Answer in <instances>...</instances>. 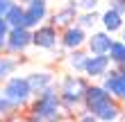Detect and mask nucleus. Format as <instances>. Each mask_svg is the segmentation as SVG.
Instances as JSON below:
<instances>
[{"label":"nucleus","mask_w":125,"mask_h":122,"mask_svg":"<svg viewBox=\"0 0 125 122\" xmlns=\"http://www.w3.org/2000/svg\"><path fill=\"white\" fill-rule=\"evenodd\" d=\"M89 84L91 81L84 75H77V73H68L57 81L59 102L71 118H75V111H82V99H84V93L89 88Z\"/></svg>","instance_id":"obj_2"},{"label":"nucleus","mask_w":125,"mask_h":122,"mask_svg":"<svg viewBox=\"0 0 125 122\" xmlns=\"http://www.w3.org/2000/svg\"><path fill=\"white\" fill-rule=\"evenodd\" d=\"M32 48V30L25 27H11L5 36V54L21 57Z\"/></svg>","instance_id":"obj_4"},{"label":"nucleus","mask_w":125,"mask_h":122,"mask_svg":"<svg viewBox=\"0 0 125 122\" xmlns=\"http://www.w3.org/2000/svg\"><path fill=\"white\" fill-rule=\"evenodd\" d=\"M80 11H95L98 9V0H77Z\"/></svg>","instance_id":"obj_21"},{"label":"nucleus","mask_w":125,"mask_h":122,"mask_svg":"<svg viewBox=\"0 0 125 122\" xmlns=\"http://www.w3.org/2000/svg\"><path fill=\"white\" fill-rule=\"evenodd\" d=\"M7 32H9V25L5 18H0V36H7Z\"/></svg>","instance_id":"obj_25"},{"label":"nucleus","mask_w":125,"mask_h":122,"mask_svg":"<svg viewBox=\"0 0 125 122\" xmlns=\"http://www.w3.org/2000/svg\"><path fill=\"white\" fill-rule=\"evenodd\" d=\"M77 16H80V9H77V0H68L66 5H62L57 11L50 14V25L57 27V30H66V27H71V25H75L77 23Z\"/></svg>","instance_id":"obj_6"},{"label":"nucleus","mask_w":125,"mask_h":122,"mask_svg":"<svg viewBox=\"0 0 125 122\" xmlns=\"http://www.w3.org/2000/svg\"><path fill=\"white\" fill-rule=\"evenodd\" d=\"M64 59H66V66H68L71 73L82 75L84 73V66H86V59H89V52H86L84 48L82 50H73V52H68Z\"/></svg>","instance_id":"obj_16"},{"label":"nucleus","mask_w":125,"mask_h":122,"mask_svg":"<svg viewBox=\"0 0 125 122\" xmlns=\"http://www.w3.org/2000/svg\"><path fill=\"white\" fill-rule=\"evenodd\" d=\"M0 93H2L9 102H14L18 109L27 106L32 102V97H34V93L30 88V84H27L25 75H11L9 79H5L2 86H0Z\"/></svg>","instance_id":"obj_3"},{"label":"nucleus","mask_w":125,"mask_h":122,"mask_svg":"<svg viewBox=\"0 0 125 122\" xmlns=\"http://www.w3.org/2000/svg\"><path fill=\"white\" fill-rule=\"evenodd\" d=\"M89 113H91V115L98 120V122H118V120L123 118L125 111H123V104L118 102V99L109 97V99H105L102 104L93 106Z\"/></svg>","instance_id":"obj_8"},{"label":"nucleus","mask_w":125,"mask_h":122,"mask_svg":"<svg viewBox=\"0 0 125 122\" xmlns=\"http://www.w3.org/2000/svg\"><path fill=\"white\" fill-rule=\"evenodd\" d=\"M48 16H50L48 0H30L25 5V27L27 30H34L41 23H46Z\"/></svg>","instance_id":"obj_10"},{"label":"nucleus","mask_w":125,"mask_h":122,"mask_svg":"<svg viewBox=\"0 0 125 122\" xmlns=\"http://www.w3.org/2000/svg\"><path fill=\"white\" fill-rule=\"evenodd\" d=\"M32 45L39 50H46V52L57 50L59 48V30L52 27L50 23H41L39 27L32 30Z\"/></svg>","instance_id":"obj_5"},{"label":"nucleus","mask_w":125,"mask_h":122,"mask_svg":"<svg viewBox=\"0 0 125 122\" xmlns=\"http://www.w3.org/2000/svg\"><path fill=\"white\" fill-rule=\"evenodd\" d=\"M5 52V36H0V54Z\"/></svg>","instance_id":"obj_28"},{"label":"nucleus","mask_w":125,"mask_h":122,"mask_svg":"<svg viewBox=\"0 0 125 122\" xmlns=\"http://www.w3.org/2000/svg\"><path fill=\"white\" fill-rule=\"evenodd\" d=\"M18 113H21V109L0 93V120H11L14 115H18Z\"/></svg>","instance_id":"obj_19"},{"label":"nucleus","mask_w":125,"mask_h":122,"mask_svg":"<svg viewBox=\"0 0 125 122\" xmlns=\"http://www.w3.org/2000/svg\"><path fill=\"white\" fill-rule=\"evenodd\" d=\"M95 23H100V14L98 11H82L77 16V27H82V30L86 32V30H91V27L95 25Z\"/></svg>","instance_id":"obj_20"},{"label":"nucleus","mask_w":125,"mask_h":122,"mask_svg":"<svg viewBox=\"0 0 125 122\" xmlns=\"http://www.w3.org/2000/svg\"><path fill=\"white\" fill-rule=\"evenodd\" d=\"M7 122H25V115H21V113H18V115H14L11 120H7Z\"/></svg>","instance_id":"obj_26"},{"label":"nucleus","mask_w":125,"mask_h":122,"mask_svg":"<svg viewBox=\"0 0 125 122\" xmlns=\"http://www.w3.org/2000/svg\"><path fill=\"white\" fill-rule=\"evenodd\" d=\"M5 20H7V25H9V30H11V27H25V5L16 2L9 11H7ZM25 30H27V27H25Z\"/></svg>","instance_id":"obj_18"},{"label":"nucleus","mask_w":125,"mask_h":122,"mask_svg":"<svg viewBox=\"0 0 125 122\" xmlns=\"http://www.w3.org/2000/svg\"><path fill=\"white\" fill-rule=\"evenodd\" d=\"M86 34L82 27H77V25H71V27H66V30L59 32V48L66 50V52H73V50H82L84 48V43H86Z\"/></svg>","instance_id":"obj_9"},{"label":"nucleus","mask_w":125,"mask_h":122,"mask_svg":"<svg viewBox=\"0 0 125 122\" xmlns=\"http://www.w3.org/2000/svg\"><path fill=\"white\" fill-rule=\"evenodd\" d=\"M14 5H16V0H0V18H5Z\"/></svg>","instance_id":"obj_23"},{"label":"nucleus","mask_w":125,"mask_h":122,"mask_svg":"<svg viewBox=\"0 0 125 122\" xmlns=\"http://www.w3.org/2000/svg\"><path fill=\"white\" fill-rule=\"evenodd\" d=\"M121 32H123V36H121V41L125 43V25H123V30H121Z\"/></svg>","instance_id":"obj_29"},{"label":"nucleus","mask_w":125,"mask_h":122,"mask_svg":"<svg viewBox=\"0 0 125 122\" xmlns=\"http://www.w3.org/2000/svg\"><path fill=\"white\" fill-rule=\"evenodd\" d=\"M0 86H2V84H0Z\"/></svg>","instance_id":"obj_32"},{"label":"nucleus","mask_w":125,"mask_h":122,"mask_svg":"<svg viewBox=\"0 0 125 122\" xmlns=\"http://www.w3.org/2000/svg\"><path fill=\"white\" fill-rule=\"evenodd\" d=\"M107 57H109V61H112L114 68L125 70V43H123L121 39H118V41L114 39V43H112V48H109Z\"/></svg>","instance_id":"obj_17"},{"label":"nucleus","mask_w":125,"mask_h":122,"mask_svg":"<svg viewBox=\"0 0 125 122\" xmlns=\"http://www.w3.org/2000/svg\"><path fill=\"white\" fill-rule=\"evenodd\" d=\"M73 122H98V120H95L91 113H86V111L82 109V111L77 113V118H73Z\"/></svg>","instance_id":"obj_24"},{"label":"nucleus","mask_w":125,"mask_h":122,"mask_svg":"<svg viewBox=\"0 0 125 122\" xmlns=\"http://www.w3.org/2000/svg\"><path fill=\"white\" fill-rule=\"evenodd\" d=\"M100 86H102V88H105L114 99H118L121 104L125 102V70L109 68V73L100 79Z\"/></svg>","instance_id":"obj_7"},{"label":"nucleus","mask_w":125,"mask_h":122,"mask_svg":"<svg viewBox=\"0 0 125 122\" xmlns=\"http://www.w3.org/2000/svg\"><path fill=\"white\" fill-rule=\"evenodd\" d=\"M25 59H21V57H11V54H0V84L5 79H9L11 75H16V70L21 68V63Z\"/></svg>","instance_id":"obj_14"},{"label":"nucleus","mask_w":125,"mask_h":122,"mask_svg":"<svg viewBox=\"0 0 125 122\" xmlns=\"http://www.w3.org/2000/svg\"><path fill=\"white\" fill-rule=\"evenodd\" d=\"M109 68H112V61H109L107 54H89L82 75L89 81H95V79H102V77L109 73Z\"/></svg>","instance_id":"obj_11"},{"label":"nucleus","mask_w":125,"mask_h":122,"mask_svg":"<svg viewBox=\"0 0 125 122\" xmlns=\"http://www.w3.org/2000/svg\"><path fill=\"white\" fill-rule=\"evenodd\" d=\"M100 23H102V30H105L107 34H114V32H121L123 30L125 20H123V16H121L118 11L107 9V11L100 14Z\"/></svg>","instance_id":"obj_15"},{"label":"nucleus","mask_w":125,"mask_h":122,"mask_svg":"<svg viewBox=\"0 0 125 122\" xmlns=\"http://www.w3.org/2000/svg\"><path fill=\"white\" fill-rule=\"evenodd\" d=\"M121 120H125V113H123V118H121Z\"/></svg>","instance_id":"obj_31"},{"label":"nucleus","mask_w":125,"mask_h":122,"mask_svg":"<svg viewBox=\"0 0 125 122\" xmlns=\"http://www.w3.org/2000/svg\"><path fill=\"white\" fill-rule=\"evenodd\" d=\"M16 2H21V5H27V2H30V0H16Z\"/></svg>","instance_id":"obj_30"},{"label":"nucleus","mask_w":125,"mask_h":122,"mask_svg":"<svg viewBox=\"0 0 125 122\" xmlns=\"http://www.w3.org/2000/svg\"><path fill=\"white\" fill-rule=\"evenodd\" d=\"M27 113L43 120V122H66V120H71V115L64 111V106L59 102L57 84L43 88L41 93H36L32 97V102L27 104Z\"/></svg>","instance_id":"obj_1"},{"label":"nucleus","mask_w":125,"mask_h":122,"mask_svg":"<svg viewBox=\"0 0 125 122\" xmlns=\"http://www.w3.org/2000/svg\"><path fill=\"white\" fill-rule=\"evenodd\" d=\"M27 77V84H30V88H32V93L36 95V93H41L43 88H48V86H52V84H57V79H55V73L52 70H32V73H27L25 75Z\"/></svg>","instance_id":"obj_13"},{"label":"nucleus","mask_w":125,"mask_h":122,"mask_svg":"<svg viewBox=\"0 0 125 122\" xmlns=\"http://www.w3.org/2000/svg\"><path fill=\"white\" fill-rule=\"evenodd\" d=\"M109 9H114L121 16H125V0H109Z\"/></svg>","instance_id":"obj_22"},{"label":"nucleus","mask_w":125,"mask_h":122,"mask_svg":"<svg viewBox=\"0 0 125 122\" xmlns=\"http://www.w3.org/2000/svg\"><path fill=\"white\" fill-rule=\"evenodd\" d=\"M25 122H43V120H39V118H34V115L27 113V115H25Z\"/></svg>","instance_id":"obj_27"},{"label":"nucleus","mask_w":125,"mask_h":122,"mask_svg":"<svg viewBox=\"0 0 125 122\" xmlns=\"http://www.w3.org/2000/svg\"><path fill=\"white\" fill-rule=\"evenodd\" d=\"M112 34H107L105 30L102 32H93L86 36V43H84V48H86V52L89 54H107L109 52V48H112Z\"/></svg>","instance_id":"obj_12"}]
</instances>
